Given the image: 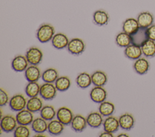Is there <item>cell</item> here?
<instances>
[{"label": "cell", "mask_w": 155, "mask_h": 137, "mask_svg": "<svg viewBox=\"0 0 155 137\" xmlns=\"http://www.w3.org/2000/svg\"><path fill=\"white\" fill-rule=\"evenodd\" d=\"M55 34V30L50 24H42L37 29L36 36L41 43H47L51 40Z\"/></svg>", "instance_id": "1"}, {"label": "cell", "mask_w": 155, "mask_h": 137, "mask_svg": "<svg viewBox=\"0 0 155 137\" xmlns=\"http://www.w3.org/2000/svg\"><path fill=\"white\" fill-rule=\"evenodd\" d=\"M57 91L53 83H45L41 85L39 95L44 100H52L55 98Z\"/></svg>", "instance_id": "2"}, {"label": "cell", "mask_w": 155, "mask_h": 137, "mask_svg": "<svg viewBox=\"0 0 155 137\" xmlns=\"http://www.w3.org/2000/svg\"><path fill=\"white\" fill-rule=\"evenodd\" d=\"M18 122L16 116L12 115H5L1 117L0 126L2 131L6 133L12 132L14 131L16 127L18 126Z\"/></svg>", "instance_id": "3"}, {"label": "cell", "mask_w": 155, "mask_h": 137, "mask_svg": "<svg viewBox=\"0 0 155 137\" xmlns=\"http://www.w3.org/2000/svg\"><path fill=\"white\" fill-rule=\"evenodd\" d=\"M67 48L70 54L78 56L84 51L85 49V44L82 39L74 37L70 40Z\"/></svg>", "instance_id": "4"}, {"label": "cell", "mask_w": 155, "mask_h": 137, "mask_svg": "<svg viewBox=\"0 0 155 137\" xmlns=\"http://www.w3.org/2000/svg\"><path fill=\"white\" fill-rule=\"evenodd\" d=\"M25 57L30 65H38L42 62L43 53L39 48L32 46L27 50Z\"/></svg>", "instance_id": "5"}, {"label": "cell", "mask_w": 155, "mask_h": 137, "mask_svg": "<svg viewBox=\"0 0 155 137\" xmlns=\"http://www.w3.org/2000/svg\"><path fill=\"white\" fill-rule=\"evenodd\" d=\"M27 100L22 94H16L11 97L9 100V107L15 112H19L26 108Z\"/></svg>", "instance_id": "6"}, {"label": "cell", "mask_w": 155, "mask_h": 137, "mask_svg": "<svg viewBox=\"0 0 155 137\" xmlns=\"http://www.w3.org/2000/svg\"><path fill=\"white\" fill-rule=\"evenodd\" d=\"M140 30L137 19L129 18L126 19L122 24V31L133 36L137 34Z\"/></svg>", "instance_id": "7"}, {"label": "cell", "mask_w": 155, "mask_h": 137, "mask_svg": "<svg viewBox=\"0 0 155 137\" xmlns=\"http://www.w3.org/2000/svg\"><path fill=\"white\" fill-rule=\"evenodd\" d=\"M56 117L65 126L70 125L74 117L73 112L67 107H61L56 112Z\"/></svg>", "instance_id": "8"}, {"label": "cell", "mask_w": 155, "mask_h": 137, "mask_svg": "<svg viewBox=\"0 0 155 137\" xmlns=\"http://www.w3.org/2000/svg\"><path fill=\"white\" fill-rule=\"evenodd\" d=\"M154 19L153 14L148 11L140 12L137 17V21L141 30H145L153 24Z\"/></svg>", "instance_id": "9"}, {"label": "cell", "mask_w": 155, "mask_h": 137, "mask_svg": "<svg viewBox=\"0 0 155 137\" xmlns=\"http://www.w3.org/2000/svg\"><path fill=\"white\" fill-rule=\"evenodd\" d=\"M91 100L96 103H101L106 100L107 97V91L103 86H94L90 92Z\"/></svg>", "instance_id": "10"}, {"label": "cell", "mask_w": 155, "mask_h": 137, "mask_svg": "<svg viewBox=\"0 0 155 137\" xmlns=\"http://www.w3.org/2000/svg\"><path fill=\"white\" fill-rule=\"evenodd\" d=\"M124 54L126 57L131 60H137L140 58L142 54L140 45L132 43L128 46L125 48Z\"/></svg>", "instance_id": "11"}, {"label": "cell", "mask_w": 155, "mask_h": 137, "mask_svg": "<svg viewBox=\"0 0 155 137\" xmlns=\"http://www.w3.org/2000/svg\"><path fill=\"white\" fill-rule=\"evenodd\" d=\"M28 63L25 56L18 55L13 59L11 66L15 72H23L28 66Z\"/></svg>", "instance_id": "12"}, {"label": "cell", "mask_w": 155, "mask_h": 137, "mask_svg": "<svg viewBox=\"0 0 155 137\" xmlns=\"http://www.w3.org/2000/svg\"><path fill=\"white\" fill-rule=\"evenodd\" d=\"M16 118L18 124L24 126L31 125L34 119L33 112L25 108L18 112L16 115Z\"/></svg>", "instance_id": "13"}, {"label": "cell", "mask_w": 155, "mask_h": 137, "mask_svg": "<svg viewBox=\"0 0 155 137\" xmlns=\"http://www.w3.org/2000/svg\"><path fill=\"white\" fill-rule=\"evenodd\" d=\"M69 41L68 37L62 33H55L51 40L53 46L58 49L67 48Z\"/></svg>", "instance_id": "14"}, {"label": "cell", "mask_w": 155, "mask_h": 137, "mask_svg": "<svg viewBox=\"0 0 155 137\" xmlns=\"http://www.w3.org/2000/svg\"><path fill=\"white\" fill-rule=\"evenodd\" d=\"M38 65H30L24 71V76L25 79L28 81H38L41 77L40 69Z\"/></svg>", "instance_id": "15"}, {"label": "cell", "mask_w": 155, "mask_h": 137, "mask_svg": "<svg viewBox=\"0 0 155 137\" xmlns=\"http://www.w3.org/2000/svg\"><path fill=\"white\" fill-rule=\"evenodd\" d=\"M142 54L147 57L151 58L155 56V41L145 39L140 44Z\"/></svg>", "instance_id": "16"}, {"label": "cell", "mask_w": 155, "mask_h": 137, "mask_svg": "<svg viewBox=\"0 0 155 137\" xmlns=\"http://www.w3.org/2000/svg\"><path fill=\"white\" fill-rule=\"evenodd\" d=\"M70 125L74 131L76 132H81L85 129L88 125L87 118L82 115H76L74 116Z\"/></svg>", "instance_id": "17"}, {"label": "cell", "mask_w": 155, "mask_h": 137, "mask_svg": "<svg viewBox=\"0 0 155 137\" xmlns=\"http://www.w3.org/2000/svg\"><path fill=\"white\" fill-rule=\"evenodd\" d=\"M102 125L105 131L113 133L117 132L120 127L119 119L113 115L107 116V118L104 120Z\"/></svg>", "instance_id": "18"}, {"label": "cell", "mask_w": 155, "mask_h": 137, "mask_svg": "<svg viewBox=\"0 0 155 137\" xmlns=\"http://www.w3.org/2000/svg\"><path fill=\"white\" fill-rule=\"evenodd\" d=\"M110 16L108 13L104 10H97L93 14V22L98 26H104L108 23Z\"/></svg>", "instance_id": "19"}, {"label": "cell", "mask_w": 155, "mask_h": 137, "mask_svg": "<svg viewBox=\"0 0 155 137\" xmlns=\"http://www.w3.org/2000/svg\"><path fill=\"white\" fill-rule=\"evenodd\" d=\"M115 42L118 46L125 48L132 43H134V38L133 36L122 31L116 35Z\"/></svg>", "instance_id": "20"}, {"label": "cell", "mask_w": 155, "mask_h": 137, "mask_svg": "<svg viewBox=\"0 0 155 137\" xmlns=\"http://www.w3.org/2000/svg\"><path fill=\"white\" fill-rule=\"evenodd\" d=\"M120 127L125 130H131L134 125L135 120L133 116L128 113L121 115L118 118Z\"/></svg>", "instance_id": "21"}, {"label": "cell", "mask_w": 155, "mask_h": 137, "mask_svg": "<svg viewBox=\"0 0 155 137\" xmlns=\"http://www.w3.org/2000/svg\"><path fill=\"white\" fill-rule=\"evenodd\" d=\"M88 125L92 128L99 127L104 122L103 116L99 112H92L87 116Z\"/></svg>", "instance_id": "22"}, {"label": "cell", "mask_w": 155, "mask_h": 137, "mask_svg": "<svg viewBox=\"0 0 155 137\" xmlns=\"http://www.w3.org/2000/svg\"><path fill=\"white\" fill-rule=\"evenodd\" d=\"M64 126L65 125L58 119H52L48 123L47 130L50 135L58 136L62 133L64 129Z\"/></svg>", "instance_id": "23"}, {"label": "cell", "mask_w": 155, "mask_h": 137, "mask_svg": "<svg viewBox=\"0 0 155 137\" xmlns=\"http://www.w3.org/2000/svg\"><path fill=\"white\" fill-rule=\"evenodd\" d=\"M133 68L135 72L138 74L143 75L148 71L150 69V63L146 59L140 57L134 62Z\"/></svg>", "instance_id": "24"}, {"label": "cell", "mask_w": 155, "mask_h": 137, "mask_svg": "<svg viewBox=\"0 0 155 137\" xmlns=\"http://www.w3.org/2000/svg\"><path fill=\"white\" fill-rule=\"evenodd\" d=\"M92 84L96 86H104L107 83L108 77L105 72L98 70L94 71L91 75Z\"/></svg>", "instance_id": "25"}, {"label": "cell", "mask_w": 155, "mask_h": 137, "mask_svg": "<svg viewBox=\"0 0 155 137\" xmlns=\"http://www.w3.org/2000/svg\"><path fill=\"white\" fill-rule=\"evenodd\" d=\"M47 121V120L41 116L35 118L31 124L32 130L36 133L45 132L47 130L48 128V123Z\"/></svg>", "instance_id": "26"}, {"label": "cell", "mask_w": 155, "mask_h": 137, "mask_svg": "<svg viewBox=\"0 0 155 137\" xmlns=\"http://www.w3.org/2000/svg\"><path fill=\"white\" fill-rule=\"evenodd\" d=\"M76 83L78 87L82 89H85L89 87L91 83V76L86 72L80 73L76 78Z\"/></svg>", "instance_id": "27"}, {"label": "cell", "mask_w": 155, "mask_h": 137, "mask_svg": "<svg viewBox=\"0 0 155 137\" xmlns=\"http://www.w3.org/2000/svg\"><path fill=\"white\" fill-rule=\"evenodd\" d=\"M43 107L42 100L38 96L30 97L27 100L26 109L29 110L33 113L40 111Z\"/></svg>", "instance_id": "28"}, {"label": "cell", "mask_w": 155, "mask_h": 137, "mask_svg": "<svg viewBox=\"0 0 155 137\" xmlns=\"http://www.w3.org/2000/svg\"><path fill=\"white\" fill-rule=\"evenodd\" d=\"M59 77L58 71L53 68L45 69L41 75V78L45 83H53Z\"/></svg>", "instance_id": "29"}, {"label": "cell", "mask_w": 155, "mask_h": 137, "mask_svg": "<svg viewBox=\"0 0 155 137\" xmlns=\"http://www.w3.org/2000/svg\"><path fill=\"white\" fill-rule=\"evenodd\" d=\"M54 85L58 91L64 92L70 88L71 80L67 76H60L55 81Z\"/></svg>", "instance_id": "30"}, {"label": "cell", "mask_w": 155, "mask_h": 137, "mask_svg": "<svg viewBox=\"0 0 155 137\" xmlns=\"http://www.w3.org/2000/svg\"><path fill=\"white\" fill-rule=\"evenodd\" d=\"M115 106L114 104L108 101H104L100 103L99 106V112L103 116H108L112 115L114 112Z\"/></svg>", "instance_id": "31"}, {"label": "cell", "mask_w": 155, "mask_h": 137, "mask_svg": "<svg viewBox=\"0 0 155 137\" xmlns=\"http://www.w3.org/2000/svg\"><path fill=\"white\" fill-rule=\"evenodd\" d=\"M41 86L37 81H30L25 88L26 95L28 97H34L39 95Z\"/></svg>", "instance_id": "32"}, {"label": "cell", "mask_w": 155, "mask_h": 137, "mask_svg": "<svg viewBox=\"0 0 155 137\" xmlns=\"http://www.w3.org/2000/svg\"><path fill=\"white\" fill-rule=\"evenodd\" d=\"M56 115V112L54 107L51 105L44 106L40 110V116L47 121L53 119Z\"/></svg>", "instance_id": "33"}, {"label": "cell", "mask_w": 155, "mask_h": 137, "mask_svg": "<svg viewBox=\"0 0 155 137\" xmlns=\"http://www.w3.org/2000/svg\"><path fill=\"white\" fill-rule=\"evenodd\" d=\"M30 135V130L28 126L19 124L14 130L15 137H28Z\"/></svg>", "instance_id": "34"}, {"label": "cell", "mask_w": 155, "mask_h": 137, "mask_svg": "<svg viewBox=\"0 0 155 137\" xmlns=\"http://www.w3.org/2000/svg\"><path fill=\"white\" fill-rule=\"evenodd\" d=\"M144 35L145 38L155 41V24H152L144 30Z\"/></svg>", "instance_id": "35"}, {"label": "cell", "mask_w": 155, "mask_h": 137, "mask_svg": "<svg viewBox=\"0 0 155 137\" xmlns=\"http://www.w3.org/2000/svg\"><path fill=\"white\" fill-rule=\"evenodd\" d=\"M9 97L7 92L3 89H0V105L1 106H5L9 103Z\"/></svg>", "instance_id": "36"}, {"label": "cell", "mask_w": 155, "mask_h": 137, "mask_svg": "<svg viewBox=\"0 0 155 137\" xmlns=\"http://www.w3.org/2000/svg\"><path fill=\"white\" fill-rule=\"evenodd\" d=\"M99 136L100 137H113V133L104 130V132H102L100 134Z\"/></svg>", "instance_id": "37"}, {"label": "cell", "mask_w": 155, "mask_h": 137, "mask_svg": "<svg viewBox=\"0 0 155 137\" xmlns=\"http://www.w3.org/2000/svg\"><path fill=\"white\" fill-rule=\"evenodd\" d=\"M118 137H121V136H128V135H127L126 133H120V134H119L118 136H117Z\"/></svg>", "instance_id": "38"}]
</instances>
